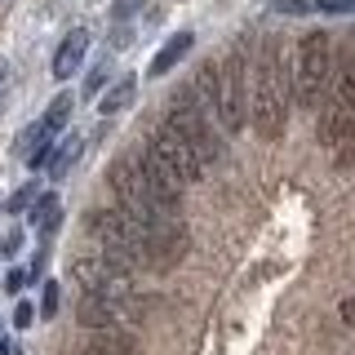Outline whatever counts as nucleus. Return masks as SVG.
<instances>
[{"label": "nucleus", "instance_id": "obj_21", "mask_svg": "<svg viewBox=\"0 0 355 355\" xmlns=\"http://www.w3.org/2000/svg\"><path fill=\"white\" fill-rule=\"evenodd\" d=\"M31 324H36V306H31V302H18L14 306V329H31Z\"/></svg>", "mask_w": 355, "mask_h": 355}, {"label": "nucleus", "instance_id": "obj_13", "mask_svg": "<svg viewBox=\"0 0 355 355\" xmlns=\"http://www.w3.org/2000/svg\"><path fill=\"white\" fill-rule=\"evenodd\" d=\"M40 142H53V133H49V129H44V125H40V120H36V125H31V129H27V133H22V138H18V147H14V151L22 155V160H27V155H31V151H36V147H40Z\"/></svg>", "mask_w": 355, "mask_h": 355}, {"label": "nucleus", "instance_id": "obj_12", "mask_svg": "<svg viewBox=\"0 0 355 355\" xmlns=\"http://www.w3.org/2000/svg\"><path fill=\"white\" fill-rule=\"evenodd\" d=\"M71 107H76V98H71V94H58V98H53V103H49V111H44V116H40V125L49 129L53 138H58V133L67 129V120H71Z\"/></svg>", "mask_w": 355, "mask_h": 355}, {"label": "nucleus", "instance_id": "obj_20", "mask_svg": "<svg viewBox=\"0 0 355 355\" xmlns=\"http://www.w3.org/2000/svg\"><path fill=\"white\" fill-rule=\"evenodd\" d=\"M0 284H5V293H22V284H27V271H22V266H9Z\"/></svg>", "mask_w": 355, "mask_h": 355}, {"label": "nucleus", "instance_id": "obj_11", "mask_svg": "<svg viewBox=\"0 0 355 355\" xmlns=\"http://www.w3.org/2000/svg\"><path fill=\"white\" fill-rule=\"evenodd\" d=\"M80 151H85V138H80V133H71V138H62V147L49 155V178H53V182L71 173V164L80 160Z\"/></svg>", "mask_w": 355, "mask_h": 355}, {"label": "nucleus", "instance_id": "obj_10", "mask_svg": "<svg viewBox=\"0 0 355 355\" xmlns=\"http://www.w3.org/2000/svg\"><path fill=\"white\" fill-rule=\"evenodd\" d=\"M133 94H138V80H133V76H120V80L98 98V111H103V116H116V111H125L133 103Z\"/></svg>", "mask_w": 355, "mask_h": 355}, {"label": "nucleus", "instance_id": "obj_14", "mask_svg": "<svg viewBox=\"0 0 355 355\" xmlns=\"http://www.w3.org/2000/svg\"><path fill=\"white\" fill-rule=\"evenodd\" d=\"M36 196H40V187H36V182H27V187H18V191L9 196V205H5V209H9V214H27V209L36 205Z\"/></svg>", "mask_w": 355, "mask_h": 355}, {"label": "nucleus", "instance_id": "obj_7", "mask_svg": "<svg viewBox=\"0 0 355 355\" xmlns=\"http://www.w3.org/2000/svg\"><path fill=\"white\" fill-rule=\"evenodd\" d=\"M85 355H138V342L125 329H98L85 338Z\"/></svg>", "mask_w": 355, "mask_h": 355}, {"label": "nucleus", "instance_id": "obj_25", "mask_svg": "<svg viewBox=\"0 0 355 355\" xmlns=\"http://www.w3.org/2000/svg\"><path fill=\"white\" fill-rule=\"evenodd\" d=\"M0 355H18V342H9V338H0Z\"/></svg>", "mask_w": 355, "mask_h": 355}, {"label": "nucleus", "instance_id": "obj_16", "mask_svg": "<svg viewBox=\"0 0 355 355\" xmlns=\"http://www.w3.org/2000/svg\"><path fill=\"white\" fill-rule=\"evenodd\" d=\"M18 253H22V231L9 227L5 236H0V258H18Z\"/></svg>", "mask_w": 355, "mask_h": 355}, {"label": "nucleus", "instance_id": "obj_17", "mask_svg": "<svg viewBox=\"0 0 355 355\" xmlns=\"http://www.w3.org/2000/svg\"><path fill=\"white\" fill-rule=\"evenodd\" d=\"M107 76H111V62H98L94 71H89V80H85V94H103Z\"/></svg>", "mask_w": 355, "mask_h": 355}, {"label": "nucleus", "instance_id": "obj_19", "mask_svg": "<svg viewBox=\"0 0 355 355\" xmlns=\"http://www.w3.org/2000/svg\"><path fill=\"white\" fill-rule=\"evenodd\" d=\"M275 14H293V18H302V14H311V0H275Z\"/></svg>", "mask_w": 355, "mask_h": 355}, {"label": "nucleus", "instance_id": "obj_22", "mask_svg": "<svg viewBox=\"0 0 355 355\" xmlns=\"http://www.w3.org/2000/svg\"><path fill=\"white\" fill-rule=\"evenodd\" d=\"M138 5H142V0H116V9H111V18H116V22H125V18H129V14H133Z\"/></svg>", "mask_w": 355, "mask_h": 355}, {"label": "nucleus", "instance_id": "obj_6", "mask_svg": "<svg viewBox=\"0 0 355 355\" xmlns=\"http://www.w3.org/2000/svg\"><path fill=\"white\" fill-rule=\"evenodd\" d=\"M85 53H89V31H85V27L67 31L62 44H58V53H53V76H58V80H71V76L80 71Z\"/></svg>", "mask_w": 355, "mask_h": 355}, {"label": "nucleus", "instance_id": "obj_9", "mask_svg": "<svg viewBox=\"0 0 355 355\" xmlns=\"http://www.w3.org/2000/svg\"><path fill=\"white\" fill-rule=\"evenodd\" d=\"M58 222H62V200L53 196V191L36 196V205H31V227H36L40 236H53V231H58Z\"/></svg>", "mask_w": 355, "mask_h": 355}, {"label": "nucleus", "instance_id": "obj_8", "mask_svg": "<svg viewBox=\"0 0 355 355\" xmlns=\"http://www.w3.org/2000/svg\"><path fill=\"white\" fill-rule=\"evenodd\" d=\"M191 44H196V36H191V31H178V36H169V40L160 44V53L151 58V67H147V71H151V76H169L173 67L182 62L187 53H191Z\"/></svg>", "mask_w": 355, "mask_h": 355}, {"label": "nucleus", "instance_id": "obj_1", "mask_svg": "<svg viewBox=\"0 0 355 355\" xmlns=\"http://www.w3.org/2000/svg\"><path fill=\"white\" fill-rule=\"evenodd\" d=\"M288 71H284V44L275 36L262 40L258 71H253V94H249V120L258 129V138L275 142L288 125Z\"/></svg>", "mask_w": 355, "mask_h": 355}, {"label": "nucleus", "instance_id": "obj_24", "mask_svg": "<svg viewBox=\"0 0 355 355\" xmlns=\"http://www.w3.org/2000/svg\"><path fill=\"white\" fill-rule=\"evenodd\" d=\"M5 85H9V67L0 62V111H5Z\"/></svg>", "mask_w": 355, "mask_h": 355}, {"label": "nucleus", "instance_id": "obj_26", "mask_svg": "<svg viewBox=\"0 0 355 355\" xmlns=\"http://www.w3.org/2000/svg\"><path fill=\"white\" fill-rule=\"evenodd\" d=\"M0 5H5V0H0Z\"/></svg>", "mask_w": 355, "mask_h": 355}, {"label": "nucleus", "instance_id": "obj_18", "mask_svg": "<svg viewBox=\"0 0 355 355\" xmlns=\"http://www.w3.org/2000/svg\"><path fill=\"white\" fill-rule=\"evenodd\" d=\"M311 9H320V14H355V0H311Z\"/></svg>", "mask_w": 355, "mask_h": 355}, {"label": "nucleus", "instance_id": "obj_15", "mask_svg": "<svg viewBox=\"0 0 355 355\" xmlns=\"http://www.w3.org/2000/svg\"><path fill=\"white\" fill-rule=\"evenodd\" d=\"M58 284H53V280H44V288H40V311H36V315H44V320H53V315H58Z\"/></svg>", "mask_w": 355, "mask_h": 355}, {"label": "nucleus", "instance_id": "obj_23", "mask_svg": "<svg viewBox=\"0 0 355 355\" xmlns=\"http://www.w3.org/2000/svg\"><path fill=\"white\" fill-rule=\"evenodd\" d=\"M338 315H342V324H347V329H355V297H347V302L338 306Z\"/></svg>", "mask_w": 355, "mask_h": 355}, {"label": "nucleus", "instance_id": "obj_3", "mask_svg": "<svg viewBox=\"0 0 355 355\" xmlns=\"http://www.w3.org/2000/svg\"><path fill=\"white\" fill-rule=\"evenodd\" d=\"M214 120L227 133H244V125H249V71H244V49H231L227 62L218 67Z\"/></svg>", "mask_w": 355, "mask_h": 355}, {"label": "nucleus", "instance_id": "obj_5", "mask_svg": "<svg viewBox=\"0 0 355 355\" xmlns=\"http://www.w3.org/2000/svg\"><path fill=\"white\" fill-rule=\"evenodd\" d=\"M147 151H151L155 160H160L164 169H169L178 182H182V187H191V182H200V178H205V164H200V155L187 147V138H182L178 129H169V125H160V129L151 133Z\"/></svg>", "mask_w": 355, "mask_h": 355}, {"label": "nucleus", "instance_id": "obj_2", "mask_svg": "<svg viewBox=\"0 0 355 355\" xmlns=\"http://www.w3.org/2000/svg\"><path fill=\"white\" fill-rule=\"evenodd\" d=\"M329 80H333V40L329 31H306L297 40V58H293V94H297V107L315 111L320 98L329 94Z\"/></svg>", "mask_w": 355, "mask_h": 355}, {"label": "nucleus", "instance_id": "obj_4", "mask_svg": "<svg viewBox=\"0 0 355 355\" xmlns=\"http://www.w3.org/2000/svg\"><path fill=\"white\" fill-rule=\"evenodd\" d=\"M164 125L182 133V138H187V147H191V151L200 155V164H205V169L222 160V142H218V133H214V120H209L205 111H200V103L191 98V89H178V94H173Z\"/></svg>", "mask_w": 355, "mask_h": 355}]
</instances>
